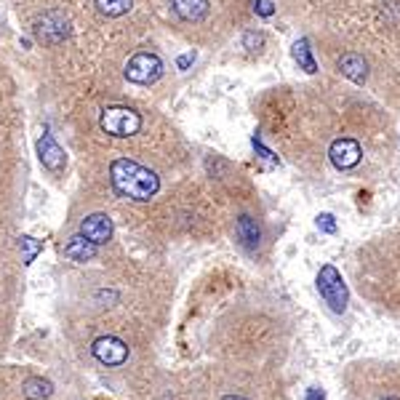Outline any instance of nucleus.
I'll use <instances>...</instances> for the list:
<instances>
[{
	"label": "nucleus",
	"instance_id": "obj_1",
	"mask_svg": "<svg viewBox=\"0 0 400 400\" xmlns=\"http://www.w3.org/2000/svg\"><path fill=\"white\" fill-rule=\"evenodd\" d=\"M109 182L121 198H131V200H150L160 190L158 174L128 158H118L109 166Z\"/></svg>",
	"mask_w": 400,
	"mask_h": 400
},
{
	"label": "nucleus",
	"instance_id": "obj_2",
	"mask_svg": "<svg viewBox=\"0 0 400 400\" xmlns=\"http://www.w3.org/2000/svg\"><path fill=\"white\" fill-rule=\"evenodd\" d=\"M317 293L323 296V302L331 307V313L341 315L347 310V302H350V293H347V286L341 280L339 269L334 265H323L320 272H317Z\"/></svg>",
	"mask_w": 400,
	"mask_h": 400
},
{
	"label": "nucleus",
	"instance_id": "obj_3",
	"mask_svg": "<svg viewBox=\"0 0 400 400\" xmlns=\"http://www.w3.org/2000/svg\"><path fill=\"white\" fill-rule=\"evenodd\" d=\"M99 126L102 131L109 133V136H118V139H126V136H133L142 128V115L131 107H107L99 118Z\"/></svg>",
	"mask_w": 400,
	"mask_h": 400
},
{
	"label": "nucleus",
	"instance_id": "obj_4",
	"mask_svg": "<svg viewBox=\"0 0 400 400\" xmlns=\"http://www.w3.org/2000/svg\"><path fill=\"white\" fill-rule=\"evenodd\" d=\"M163 75V59L152 51H139L133 54L128 64H126V80L136 85H150L155 83Z\"/></svg>",
	"mask_w": 400,
	"mask_h": 400
},
{
	"label": "nucleus",
	"instance_id": "obj_5",
	"mask_svg": "<svg viewBox=\"0 0 400 400\" xmlns=\"http://www.w3.org/2000/svg\"><path fill=\"white\" fill-rule=\"evenodd\" d=\"M35 35L37 40H43L46 46H56L64 43L70 37V19L61 11H49L43 13L35 22Z\"/></svg>",
	"mask_w": 400,
	"mask_h": 400
},
{
	"label": "nucleus",
	"instance_id": "obj_6",
	"mask_svg": "<svg viewBox=\"0 0 400 400\" xmlns=\"http://www.w3.org/2000/svg\"><path fill=\"white\" fill-rule=\"evenodd\" d=\"M91 352H94V358H97L99 363L104 365H123L128 360V347L118 337H99L91 344Z\"/></svg>",
	"mask_w": 400,
	"mask_h": 400
},
{
	"label": "nucleus",
	"instance_id": "obj_7",
	"mask_svg": "<svg viewBox=\"0 0 400 400\" xmlns=\"http://www.w3.org/2000/svg\"><path fill=\"white\" fill-rule=\"evenodd\" d=\"M37 158H40V163H43L46 169L54 171V174L64 171V166H67V155H64V150H61L59 142H56L51 133H43V136L37 139Z\"/></svg>",
	"mask_w": 400,
	"mask_h": 400
},
{
	"label": "nucleus",
	"instance_id": "obj_8",
	"mask_svg": "<svg viewBox=\"0 0 400 400\" xmlns=\"http://www.w3.org/2000/svg\"><path fill=\"white\" fill-rule=\"evenodd\" d=\"M328 155H331V163L337 166L339 171H347V169H355L358 163H360V145L355 142V139H337L331 150H328Z\"/></svg>",
	"mask_w": 400,
	"mask_h": 400
},
{
	"label": "nucleus",
	"instance_id": "obj_9",
	"mask_svg": "<svg viewBox=\"0 0 400 400\" xmlns=\"http://www.w3.org/2000/svg\"><path fill=\"white\" fill-rule=\"evenodd\" d=\"M80 235L88 238L91 243H97V246L107 243L112 238V219L107 214H91V217H85L80 222Z\"/></svg>",
	"mask_w": 400,
	"mask_h": 400
},
{
	"label": "nucleus",
	"instance_id": "obj_10",
	"mask_svg": "<svg viewBox=\"0 0 400 400\" xmlns=\"http://www.w3.org/2000/svg\"><path fill=\"white\" fill-rule=\"evenodd\" d=\"M171 8L184 22H200V19H206L211 3L208 0H171Z\"/></svg>",
	"mask_w": 400,
	"mask_h": 400
},
{
	"label": "nucleus",
	"instance_id": "obj_11",
	"mask_svg": "<svg viewBox=\"0 0 400 400\" xmlns=\"http://www.w3.org/2000/svg\"><path fill=\"white\" fill-rule=\"evenodd\" d=\"M235 235H238V241H241L248 251H254L256 246H259V241H262V230H259L256 219H251L248 214L238 217V222H235Z\"/></svg>",
	"mask_w": 400,
	"mask_h": 400
},
{
	"label": "nucleus",
	"instance_id": "obj_12",
	"mask_svg": "<svg viewBox=\"0 0 400 400\" xmlns=\"http://www.w3.org/2000/svg\"><path fill=\"white\" fill-rule=\"evenodd\" d=\"M339 73L344 78H350L352 83H365V78H368V64H365L363 56H358V54H344L339 59Z\"/></svg>",
	"mask_w": 400,
	"mask_h": 400
},
{
	"label": "nucleus",
	"instance_id": "obj_13",
	"mask_svg": "<svg viewBox=\"0 0 400 400\" xmlns=\"http://www.w3.org/2000/svg\"><path fill=\"white\" fill-rule=\"evenodd\" d=\"M97 248H99L97 243H91L83 235H73L70 241L64 243V256H70L75 262H88V259L97 256Z\"/></svg>",
	"mask_w": 400,
	"mask_h": 400
},
{
	"label": "nucleus",
	"instance_id": "obj_14",
	"mask_svg": "<svg viewBox=\"0 0 400 400\" xmlns=\"http://www.w3.org/2000/svg\"><path fill=\"white\" fill-rule=\"evenodd\" d=\"M94 6H97V11L102 13V16L118 19V16L131 11L133 0H94Z\"/></svg>",
	"mask_w": 400,
	"mask_h": 400
},
{
	"label": "nucleus",
	"instance_id": "obj_15",
	"mask_svg": "<svg viewBox=\"0 0 400 400\" xmlns=\"http://www.w3.org/2000/svg\"><path fill=\"white\" fill-rule=\"evenodd\" d=\"M293 59L299 61V67H302L304 73H315V59H313V54H310V43L307 40H296L293 43Z\"/></svg>",
	"mask_w": 400,
	"mask_h": 400
},
{
	"label": "nucleus",
	"instance_id": "obj_16",
	"mask_svg": "<svg viewBox=\"0 0 400 400\" xmlns=\"http://www.w3.org/2000/svg\"><path fill=\"white\" fill-rule=\"evenodd\" d=\"M25 395L30 400L49 398V395H51V382H46V379H37V376L27 379V382H25Z\"/></svg>",
	"mask_w": 400,
	"mask_h": 400
},
{
	"label": "nucleus",
	"instance_id": "obj_17",
	"mask_svg": "<svg viewBox=\"0 0 400 400\" xmlns=\"http://www.w3.org/2000/svg\"><path fill=\"white\" fill-rule=\"evenodd\" d=\"M19 248L25 251V265H32L35 256L40 254V248H43V243L30 238V235H22V238H19Z\"/></svg>",
	"mask_w": 400,
	"mask_h": 400
},
{
	"label": "nucleus",
	"instance_id": "obj_18",
	"mask_svg": "<svg viewBox=\"0 0 400 400\" xmlns=\"http://www.w3.org/2000/svg\"><path fill=\"white\" fill-rule=\"evenodd\" d=\"M317 230L334 235V232H337V222H334V217H331V214H320V217H317Z\"/></svg>",
	"mask_w": 400,
	"mask_h": 400
},
{
	"label": "nucleus",
	"instance_id": "obj_19",
	"mask_svg": "<svg viewBox=\"0 0 400 400\" xmlns=\"http://www.w3.org/2000/svg\"><path fill=\"white\" fill-rule=\"evenodd\" d=\"M262 43H265L262 32H246V37H243V46L248 51H256V46H262Z\"/></svg>",
	"mask_w": 400,
	"mask_h": 400
},
{
	"label": "nucleus",
	"instance_id": "obj_20",
	"mask_svg": "<svg viewBox=\"0 0 400 400\" xmlns=\"http://www.w3.org/2000/svg\"><path fill=\"white\" fill-rule=\"evenodd\" d=\"M254 11L259 16H272L275 13V6H272V0H254Z\"/></svg>",
	"mask_w": 400,
	"mask_h": 400
},
{
	"label": "nucleus",
	"instance_id": "obj_21",
	"mask_svg": "<svg viewBox=\"0 0 400 400\" xmlns=\"http://www.w3.org/2000/svg\"><path fill=\"white\" fill-rule=\"evenodd\" d=\"M254 147H256V152H259V155H262V158H265V160H269V163H278V158H275V155H272V152H269L267 147H262V142H259V136H254Z\"/></svg>",
	"mask_w": 400,
	"mask_h": 400
},
{
	"label": "nucleus",
	"instance_id": "obj_22",
	"mask_svg": "<svg viewBox=\"0 0 400 400\" xmlns=\"http://www.w3.org/2000/svg\"><path fill=\"white\" fill-rule=\"evenodd\" d=\"M193 61H195V54H184V56H179V59H176V64H179V70H187Z\"/></svg>",
	"mask_w": 400,
	"mask_h": 400
},
{
	"label": "nucleus",
	"instance_id": "obj_23",
	"mask_svg": "<svg viewBox=\"0 0 400 400\" xmlns=\"http://www.w3.org/2000/svg\"><path fill=\"white\" fill-rule=\"evenodd\" d=\"M304 400H326V395H323V389L313 387V389H307V398Z\"/></svg>",
	"mask_w": 400,
	"mask_h": 400
},
{
	"label": "nucleus",
	"instance_id": "obj_24",
	"mask_svg": "<svg viewBox=\"0 0 400 400\" xmlns=\"http://www.w3.org/2000/svg\"><path fill=\"white\" fill-rule=\"evenodd\" d=\"M224 400H243V398H224Z\"/></svg>",
	"mask_w": 400,
	"mask_h": 400
},
{
	"label": "nucleus",
	"instance_id": "obj_25",
	"mask_svg": "<svg viewBox=\"0 0 400 400\" xmlns=\"http://www.w3.org/2000/svg\"><path fill=\"white\" fill-rule=\"evenodd\" d=\"M384 400H398V398H384Z\"/></svg>",
	"mask_w": 400,
	"mask_h": 400
}]
</instances>
